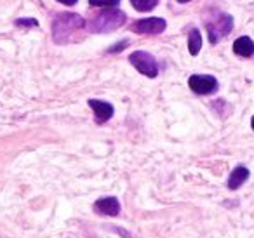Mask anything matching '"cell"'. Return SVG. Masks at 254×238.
Listing matches in <instances>:
<instances>
[{"instance_id": "16", "label": "cell", "mask_w": 254, "mask_h": 238, "mask_svg": "<svg viewBox=\"0 0 254 238\" xmlns=\"http://www.w3.org/2000/svg\"><path fill=\"white\" fill-rule=\"evenodd\" d=\"M58 2H61V4H64V5H75L78 0H58Z\"/></svg>"}, {"instance_id": "10", "label": "cell", "mask_w": 254, "mask_h": 238, "mask_svg": "<svg viewBox=\"0 0 254 238\" xmlns=\"http://www.w3.org/2000/svg\"><path fill=\"white\" fill-rule=\"evenodd\" d=\"M247 178H249V171H247L246 167H237V169H233L232 174H230V178H228V188L230 189L240 188V186H242L244 182L247 181Z\"/></svg>"}, {"instance_id": "3", "label": "cell", "mask_w": 254, "mask_h": 238, "mask_svg": "<svg viewBox=\"0 0 254 238\" xmlns=\"http://www.w3.org/2000/svg\"><path fill=\"white\" fill-rule=\"evenodd\" d=\"M205 26H207L209 40H211V44H218L223 37L228 35V33L232 32L233 19H232V16L218 12L214 19H209V21L205 23Z\"/></svg>"}, {"instance_id": "4", "label": "cell", "mask_w": 254, "mask_h": 238, "mask_svg": "<svg viewBox=\"0 0 254 238\" xmlns=\"http://www.w3.org/2000/svg\"><path fill=\"white\" fill-rule=\"evenodd\" d=\"M129 61L131 64L139 71L143 73L145 77L148 78H155L159 75V66H157V61L152 54L145 53V51H136L129 56Z\"/></svg>"}, {"instance_id": "17", "label": "cell", "mask_w": 254, "mask_h": 238, "mask_svg": "<svg viewBox=\"0 0 254 238\" xmlns=\"http://www.w3.org/2000/svg\"><path fill=\"white\" fill-rule=\"evenodd\" d=\"M178 2H181V4H187V2H190V0H178Z\"/></svg>"}, {"instance_id": "18", "label": "cell", "mask_w": 254, "mask_h": 238, "mask_svg": "<svg viewBox=\"0 0 254 238\" xmlns=\"http://www.w3.org/2000/svg\"><path fill=\"white\" fill-rule=\"evenodd\" d=\"M251 127H253V129H254V117H253V119H251Z\"/></svg>"}, {"instance_id": "6", "label": "cell", "mask_w": 254, "mask_h": 238, "mask_svg": "<svg viewBox=\"0 0 254 238\" xmlns=\"http://www.w3.org/2000/svg\"><path fill=\"white\" fill-rule=\"evenodd\" d=\"M166 30V19L162 18H146L132 26V32L145 33V35H159Z\"/></svg>"}, {"instance_id": "7", "label": "cell", "mask_w": 254, "mask_h": 238, "mask_svg": "<svg viewBox=\"0 0 254 238\" xmlns=\"http://www.w3.org/2000/svg\"><path fill=\"white\" fill-rule=\"evenodd\" d=\"M94 210L101 216H117L120 212V203L115 196H103L94 203Z\"/></svg>"}, {"instance_id": "11", "label": "cell", "mask_w": 254, "mask_h": 238, "mask_svg": "<svg viewBox=\"0 0 254 238\" xmlns=\"http://www.w3.org/2000/svg\"><path fill=\"white\" fill-rule=\"evenodd\" d=\"M200 47H202V37H200V32L197 28L190 30L188 33V51H190L191 56H197L200 53Z\"/></svg>"}, {"instance_id": "14", "label": "cell", "mask_w": 254, "mask_h": 238, "mask_svg": "<svg viewBox=\"0 0 254 238\" xmlns=\"http://www.w3.org/2000/svg\"><path fill=\"white\" fill-rule=\"evenodd\" d=\"M127 46H129V42H127V40H122V42H119L115 47H110L108 53H119L120 49H124V47H127Z\"/></svg>"}, {"instance_id": "2", "label": "cell", "mask_w": 254, "mask_h": 238, "mask_svg": "<svg viewBox=\"0 0 254 238\" xmlns=\"http://www.w3.org/2000/svg\"><path fill=\"white\" fill-rule=\"evenodd\" d=\"M85 21L78 14H60L53 23V37L58 44L66 42V39L75 32L82 28Z\"/></svg>"}, {"instance_id": "15", "label": "cell", "mask_w": 254, "mask_h": 238, "mask_svg": "<svg viewBox=\"0 0 254 238\" xmlns=\"http://www.w3.org/2000/svg\"><path fill=\"white\" fill-rule=\"evenodd\" d=\"M16 25H19V26H37V21L35 19H18V21H16Z\"/></svg>"}, {"instance_id": "5", "label": "cell", "mask_w": 254, "mask_h": 238, "mask_svg": "<svg viewBox=\"0 0 254 238\" xmlns=\"http://www.w3.org/2000/svg\"><path fill=\"white\" fill-rule=\"evenodd\" d=\"M188 85L193 92L197 94H212V92L218 91V80L211 75H191L188 78Z\"/></svg>"}, {"instance_id": "1", "label": "cell", "mask_w": 254, "mask_h": 238, "mask_svg": "<svg viewBox=\"0 0 254 238\" xmlns=\"http://www.w3.org/2000/svg\"><path fill=\"white\" fill-rule=\"evenodd\" d=\"M127 16L119 9H106V11L96 14L91 21L87 23L89 32L92 33H108L113 30L120 28L126 23Z\"/></svg>"}, {"instance_id": "13", "label": "cell", "mask_w": 254, "mask_h": 238, "mask_svg": "<svg viewBox=\"0 0 254 238\" xmlns=\"http://www.w3.org/2000/svg\"><path fill=\"white\" fill-rule=\"evenodd\" d=\"M89 4L96 5V7H108L113 9L120 4V0H89Z\"/></svg>"}, {"instance_id": "12", "label": "cell", "mask_w": 254, "mask_h": 238, "mask_svg": "<svg viewBox=\"0 0 254 238\" xmlns=\"http://www.w3.org/2000/svg\"><path fill=\"white\" fill-rule=\"evenodd\" d=\"M131 4L134 9H138V11H152L153 7H155L157 4H159V0H131Z\"/></svg>"}, {"instance_id": "8", "label": "cell", "mask_w": 254, "mask_h": 238, "mask_svg": "<svg viewBox=\"0 0 254 238\" xmlns=\"http://www.w3.org/2000/svg\"><path fill=\"white\" fill-rule=\"evenodd\" d=\"M89 106L92 108V112H94V115H96V120H98L99 123L106 122V120H110L113 117V106L110 105V103L99 101V99H89Z\"/></svg>"}, {"instance_id": "9", "label": "cell", "mask_w": 254, "mask_h": 238, "mask_svg": "<svg viewBox=\"0 0 254 238\" xmlns=\"http://www.w3.org/2000/svg\"><path fill=\"white\" fill-rule=\"evenodd\" d=\"M233 53L242 58L254 56V42L249 37H240V39H237L235 42H233Z\"/></svg>"}]
</instances>
